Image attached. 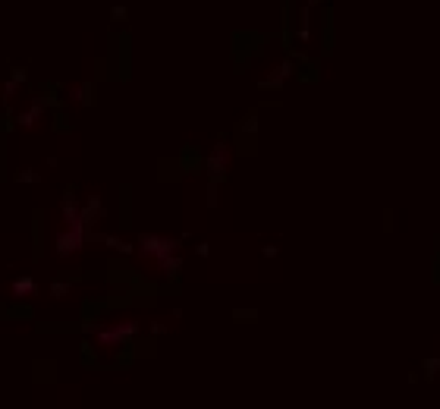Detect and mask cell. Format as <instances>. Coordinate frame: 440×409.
<instances>
[{
	"label": "cell",
	"instance_id": "obj_1",
	"mask_svg": "<svg viewBox=\"0 0 440 409\" xmlns=\"http://www.w3.org/2000/svg\"><path fill=\"white\" fill-rule=\"evenodd\" d=\"M79 245H82V227H73L69 233H60V236H57V252L60 255L76 252Z\"/></svg>",
	"mask_w": 440,
	"mask_h": 409
},
{
	"label": "cell",
	"instance_id": "obj_3",
	"mask_svg": "<svg viewBox=\"0 0 440 409\" xmlns=\"http://www.w3.org/2000/svg\"><path fill=\"white\" fill-rule=\"evenodd\" d=\"M132 331H135V324H120V327H113V331H101L98 340H101V343H116L123 334H132Z\"/></svg>",
	"mask_w": 440,
	"mask_h": 409
},
{
	"label": "cell",
	"instance_id": "obj_2",
	"mask_svg": "<svg viewBox=\"0 0 440 409\" xmlns=\"http://www.w3.org/2000/svg\"><path fill=\"white\" fill-rule=\"evenodd\" d=\"M10 293H13L16 299H26V296H35V293H38V284H35L32 277H16L13 287H10Z\"/></svg>",
	"mask_w": 440,
	"mask_h": 409
}]
</instances>
